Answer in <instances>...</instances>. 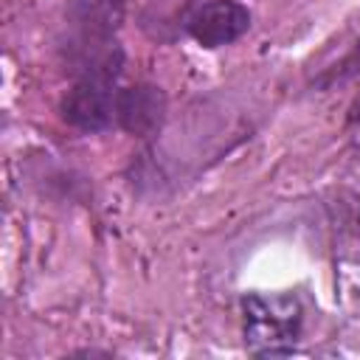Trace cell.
Returning <instances> with one entry per match:
<instances>
[{"label":"cell","mask_w":360,"mask_h":360,"mask_svg":"<svg viewBox=\"0 0 360 360\" xmlns=\"http://www.w3.org/2000/svg\"><path fill=\"white\" fill-rule=\"evenodd\" d=\"M124 70V51L115 45L104 56L73 70V87L62 96V121L79 132H104L115 121L118 79Z\"/></svg>","instance_id":"1"},{"label":"cell","mask_w":360,"mask_h":360,"mask_svg":"<svg viewBox=\"0 0 360 360\" xmlns=\"http://www.w3.org/2000/svg\"><path fill=\"white\" fill-rule=\"evenodd\" d=\"M304 309L292 292H248L242 295V335L253 357L292 354L301 338Z\"/></svg>","instance_id":"2"},{"label":"cell","mask_w":360,"mask_h":360,"mask_svg":"<svg viewBox=\"0 0 360 360\" xmlns=\"http://www.w3.org/2000/svg\"><path fill=\"white\" fill-rule=\"evenodd\" d=\"M68 65L70 73L110 48H115V31L124 22V0H68Z\"/></svg>","instance_id":"3"},{"label":"cell","mask_w":360,"mask_h":360,"mask_svg":"<svg viewBox=\"0 0 360 360\" xmlns=\"http://www.w3.org/2000/svg\"><path fill=\"white\" fill-rule=\"evenodd\" d=\"M250 20L248 6L239 0H205L188 14L186 31L197 45L214 51L242 39L250 31Z\"/></svg>","instance_id":"4"},{"label":"cell","mask_w":360,"mask_h":360,"mask_svg":"<svg viewBox=\"0 0 360 360\" xmlns=\"http://www.w3.org/2000/svg\"><path fill=\"white\" fill-rule=\"evenodd\" d=\"M166 121V93L155 84L121 87L115 98V124L138 138H152Z\"/></svg>","instance_id":"5"},{"label":"cell","mask_w":360,"mask_h":360,"mask_svg":"<svg viewBox=\"0 0 360 360\" xmlns=\"http://www.w3.org/2000/svg\"><path fill=\"white\" fill-rule=\"evenodd\" d=\"M360 70V42H357V48L340 62V65H335V70H326L321 79H315V84L318 87H332L335 82H346L349 76H354Z\"/></svg>","instance_id":"6"},{"label":"cell","mask_w":360,"mask_h":360,"mask_svg":"<svg viewBox=\"0 0 360 360\" xmlns=\"http://www.w3.org/2000/svg\"><path fill=\"white\" fill-rule=\"evenodd\" d=\"M349 124H360V96H357L354 104L349 107Z\"/></svg>","instance_id":"7"}]
</instances>
